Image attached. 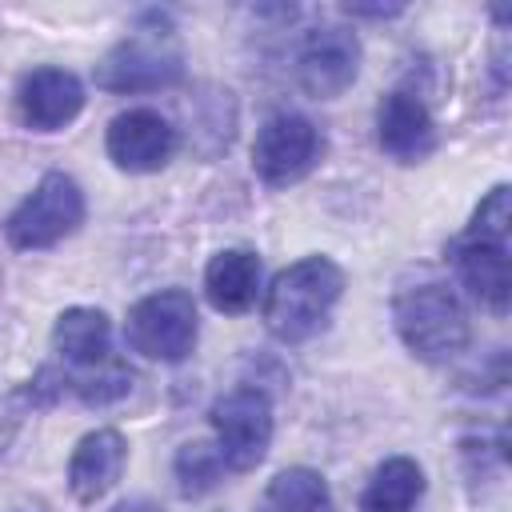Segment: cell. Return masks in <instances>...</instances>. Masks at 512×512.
<instances>
[{"label":"cell","instance_id":"cell-1","mask_svg":"<svg viewBox=\"0 0 512 512\" xmlns=\"http://www.w3.org/2000/svg\"><path fill=\"white\" fill-rule=\"evenodd\" d=\"M340 292H344L340 264H332L328 256H304L272 276L264 292V324L284 344L312 340L328 324Z\"/></svg>","mask_w":512,"mask_h":512},{"label":"cell","instance_id":"cell-2","mask_svg":"<svg viewBox=\"0 0 512 512\" xmlns=\"http://www.w3.org/2000/svg\"><path fill=\"white\" fill-rule=\"evenodd\" d=\"M392 324L408 352L428 364H444L468 344V312L460 296L440 280L400 284L392 296Z\"/></svg>","mask_w":512,"mask_h":512},{"label":"cell","instance_id":"cell-3","mask_svg":"<svg viewBox=\"0 0 512 512\" xmlns=\"http://www.w3.org/2000/svg\"><path fill=\"white\" fill-rule=\"evenodd\" d=\"M184 80V52L172 28H136L96 64V88L104 92H160Z\"/></svg>","mask_w":512,"mask_h":512},{"label":"cell","instance_id":"cell-4","mask_svg":"<svg viewBox=\"0 0 512 512\" xmlns=\"http://www.w3.org/2000/svg\"><path fill=\"white\" fill-rule=\"evenodd\" d=\"M84 224V192L68 172H44L40 184L8 212L4 236L20 252L52 248Z\"/></svg>","mask_w":512,"mask_h":512},{"label":"cell","instance_id":"cell-5","mask_svg":"<svg viewBox=\"0 0 512 512\" xmlns=\"http://www.w3.org/2000/svg\"><path fill=\"white\" fill-rule=\"evenodd\" d=\"M124 340L148 360L176 364L196 348V300L184 288H160L128 308Z\"/></svg>","mask_w":512,"mask_h":512},{"label":"cell","instance_id":"cell-6","mask_svg":"<svg viewBox=\"0 0 512 512\" xmlns=\"http://www.w3.org/2000/svg\"><path fill=\"white\" fill-rule=\"evenodd\" d=\"M208 420H212L216 448L228 472H252L264 460L272 444V404L260 388L244 384V388L216 396L208 408Z\"/></svg>","mask_w":512,"mask_h":512},{"label":"cell","instance_id":"cell-7","mask_svg":"<svg viewBox=\"0 0 512 512\" xmlns=\"http://www.w3.org/2000/svg\"><path fill=\"white\" fill-rule=\"evenodd\" d=\"M324 152L316 124L300 112H276L264 120L252 144V168L268 188H288L304 180Z\"/></svg>","mask_w":512,"mask_h":512},{"label":"cell","instance_id":"cell-8","mask_svg":"<svg viewBox=\"0 0 512 512\" xmlns=\"http://www.w3.org/2000/svg\"><path fill=\"white\" fill-rule=\"evenodd\" d=\"M356 72H360V40L348 28L328 24L304 36L296 56V76L308 96L332 100L356 80Z\"/></svg>","mask_w":512,"mask_h":512},{"label":"cell","instance_id":"cell-9","mask_svg":"<svg viewBox=\"0 0 512 512\" xmlns=\"http://www.w3.org/2000/svg\"><path fill=\"white\" fill-rule=\"evenodd\" d=\"M108 156L124 172H160L176 152V128L156 108H128L108 124Z\"/></svg>","mask_w":512,"mask_h":512},{"label":"cell","instance_id":"cell-10","mask_svg":"<svg viewBox=\"0 0 512 512\" xmlns=\"http://www.w3.org/2000/svg\"><path fill=\"white\" fill-rule=\"evenodd\" d=\"M84 108V84L68 68H32L16 88V112L36 132H56Z\"/></svg>","mask_w":512,"mask_h":512},{"label":"cell","instance_id":"cell-11","mask_svg":"<svg viewBox=\"0 0 512 512\" xmlns=\"http://www.w3.org/2000/svg\"><path fill=\"white\" fill-rule=\"evenodd\" d=\"M376 140L400 164L424 160L436 148L432 112L424 108V100L416 92H388L376 108Z\"/></svg>","mask_w":512,"mask_h":512},{"label":"cell","instance_id":"cell-12","mask_svg":"<svg viewBox=\"0 0 512 512\" xmlns=\"http://www.w3.org/2000/svg\"><path fill=\"white\" fill-rule=\"evenodd\" d=\"M452 264L464 280V288L492 312H508V240L488 236H456L452 240Z\"/></svg>","mask_w":512,"mask_h":512},{"label":"cell","instance_id":"cell-13","mask_svg":"<svg viewBox=\"0 0 512 512\" xmlns=\"http://www.w3.org/2000/svg\"><path fill=\"white\" fill-rule=\"evenodd\" d=\"M124 460H128V440L116 432V428H96L88 432L72 460H68V488L80 504H96L124 472Z\"/></svg>","mask_w":512,"mask_h":512},{"label":"cell","instance_id":"cell-14","mask_svg":"<svg viewBox=\"0 0 512 512\" xmlns=\"http://www.w3.org/2000/svg\"><path fill=\"white\" fill-rule=\"evenodd\" d=\"M204 292L216 312H248L260 296V256L248 248H224L204 268Z\"/></svg>","mask_w":512,"mask_h":512},{"label":"cell","instance_id":"cell-15","mask_svg":"<svg viewBox=\"0 0 512 512\" xmlns=\"http://www.w3.org/2000/svg\"><path fill=\"white\" fill-rule=\"evenodd\" d=\"M108 336H112V324L100 308H64L52 324V348L64 356L68 368H96L104 360H112L108 352Z\"/></svg>","mask_w":512,"mask_h":512},{"label":"cell","instance_id":"cell-16","mask_svg":"<svg viewBox=\"0 0 512 512\" xmlns=\"http://www.w3.org/2000/svg\"><path fill=\"white\" fill-rule=\"evenodd\" d=\"M420 496H424V468L412 456H388L360 492V512H412Z\"/></svg>","mask_w":512,"mask_h":512},{"label":"cell","instance_id":"cell-17","mask_svg":"<svg viewBox=\"0 0 512 512\" xmlns=\"http://www.w3.org/2000/svg\"><path fill=\"white\" fill-rule=\"evenodd\" d=\"M256 512H332V492L312 468H284L260 496Z\"/></svg>","mask_w":512,"mask_h":512},{"label":"cell","instance_id":"cell-18","mask_svg":"<svg viewBox=\"0 0 512 512\" xmlns=\"http://www.w3.org/2000/svg\"><path fill=\"white\" fill-rule=\"evenodd\" d=\"M60 380H64V392L80 396L84 404H112V400L128 396V388H132V368L112 356V360H104V364H96V368H64Z\"/></svg>","mask_w":512,"mask_h":512},{"label":"cell","instance_id":"cell-19","mask_svg":"<svg viewBox=\"0 0 512 512\" xmlns=\"http://www.w3.org/2000/svg\"><path fill=\"white\" fill-rule=\"evenodd\" d=\"M172 472H176L180 496H204V492H212L224 480L228 464H224V456H220L216 444L192 440V444H180V452L172 460Z\"/></svg>","mask_w":512,"mask_h":512},{"label":"cell","instance_id":"cell-20","mask_svg":"<svg viewBox=\"0 0 512 512\" xmlns=\"http://www.w3.org/2000/svg\"><path fill=\"white\" fill-rule=\"evenodd\" d=\"M508 228H512V188L508 184H496L472 212V224L464 232L472 236H488V240H508Z\"/></svg>","mask_w":512,"mask_h":512},{"label":"cell","instance_id":"cell-21","mask_svg":"<svg viewBox=\"0 0 512 512\" xmlns=\"http://www.w3.org/2000/svg\"><path fill=\"white\" fill-rule=\"evenodd\" d=\"M28 408H36V400H32L28 384H20V388H12V392H4V396H0V452L8 448V440L16 436V428L24 424Z\"/></svg>","mask_w":512,"mask_h":512},{"label":"cell","instance_id":"cell-22","mask_svg":"<svg viewBox=\"0 0 512 512\" xmlns=\"http://www.w3.org/2000/svg\"><path fill=\"white\" fill-rule=\"evenodd\" d=\"M112 512H164V508L152 504V500H124V504H116Z\"/></svg>","mask_w":512,"mask_h":512}]
</instances>
